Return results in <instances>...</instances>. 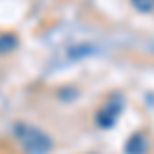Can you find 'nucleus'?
I'll list each match as a JSON object with an SVG mask.
<instances>
[{"label": "nucleus", "mask_w": 154, "mask_h": 154, "mask_svg": "<svg viewBox=\"0 0 154 154\" xmlns=\"http://www.w3.org/2000/svg\"><path fill=\"white\" fill-rule=\"evenodd\" d=\"M121 109H123V99H121L119 95L111 97L105 105L97 111V115H95L97 125H99L101 130H109V128H113V125L117 123L119 115H121Z\"/></svg>", "instance_id": "f03ea898"}, {"label": "nucleus", "mask_w": 154, "mask_h": 154, "mask_svg": "<svg viewBox=\"0 0 154 154\" xmlns=\"http://www.w3.org/2000/svg\"><path fill=\"white\" fill-rule=\"evenodd\" d=\"M97 49L93 48V45H91V43H78V45H72L70 48V51H68V54H70V58L72 60H80V58H84V56H91V54H95Z\"/></svg>", "instance_id": "20e7f679"}, {"label": "nucleus", "mask_w": 154, "mask_h": 154, "mask_svg": "<svg viewBox=\"0 0 154 154\" xmlns=\"http://www.w3.org/2000/svg\"><path fill=\"white\" fill-rule=\"evenodd\" d=\"M130 2L138 12H152L154 11V0H130Z\"/></svg>", "instance_id": "423d86ee"}, {"label": "nucleus", "mask_w": 154, "mask_h": 154, "mask_svg": "<svg viewBox=\"0 0 154 154\" xmlns=\"http://www.w3.org/2000/svg\"><path fill=\"white\" fill-rule=\"evenodd\" d=\"M19 45V39L12 33H0V51L6 54V51H12V49Z\"/></svg>", "instance_id": "39448f33"}, {"label": "nucleus", "mask_w": 154, "mask_h": 154, "mask_svg": "<svg viewBox=\"0 0 154 154\" xmlns=\"http://www.w3.org/2000/svg\"><path fill=\"white\" fill-rule=\"evenodd\" d=\"M14 136L19 138V142L29 154H48L51 150V140L45 131L37 130L33 125H25L17 123L14 125Z\"/></svg>", "instance_id": "f257e3e1"}, {"label": "nucleus", "mask_w": 154, "mask_h": 154, "mask_svg": "<svg viewBox=\"0 0 154 154\" xmlns=\"http://www.w3.org/2000/svg\"><path fill=\"white\" fill-rule=\"evenodd\" d=\"M146 150H148V140H146V136L142 131L131 134L128 138V142H125V148H123L125 154H146Z\"/></svg>", "instance_id": "7ed1b4c3"}]
</instances>
